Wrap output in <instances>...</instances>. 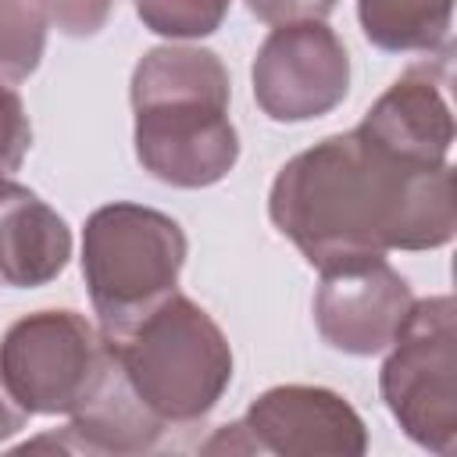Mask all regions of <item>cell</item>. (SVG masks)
I'll return each instance as SVG.
<instances>
[{
	"mask_svg": "<svg viewBox=\"0 0 457 457\" xmlns=\"http://www.w3.org/2000/svg\"><path fill=\"white\" fill-rule=\"evenodd\" d=\"M271 221L318 271L382 257L389 246H443L457 221L453 168L407 164L357 129L328 136L278 171Z\"/></svg>",
	"mask_w": 457,
	"mask_h": 457,
	"instance_id": "1",
	"label": "cell"
},
{
	"mask_svg": "<svg viewBox=\"0 0 457 457\" xmlns=\"http://www.w3.org/2000/svg\"><path fill=\"white\" fill-rule=\"evenodd\" d=\"M139 164L171 186H211L239 154L228 75L211 50L161 46L132 75Z\"/></svg>",
	"mask_w": 457,
	"mask_h": 457,
	"instance_id": "2",
	"label": "cell"
},
{
	"mask_svg": "<svg viewBox=\"0 0 457 457\" xmlns=\"http://www.w3.org/2000/svg\"><path fill=\"white\" fill-rule=\"evenodd\" d=\"M132 393L161 418L204 414L232 375L228 343L186 296H164L125 332L107 336Z\"/></svg>",
	"mask_w": 457,
	"mask_h": 457,
	"instance_id": "3",
	"label": "cell"
},
{
	"mask_svg": "<svg viewBox=\"0 0 457 457\" xmlns=\"http://www.w3.org/2000/svg\"><path fill=\"white\" fill-rule=\"evenodd\" d=\"M182 257L186 236L168 214L136 204L100 207L86 221L82 271L104 332H125L171 296Z\"/></svg>",
	"mask_w": 457,
	"mask_h": 457,
	"instance_id": "4",
	"label": "cell"
},
{
	"mask_svg": "<svg viewBox=\"0 0 457 457\" xmlns=\"http://www.w3.org/2000/svg\"><path fill=\"white\" fill-rule=\"evenodd\" d=\"M107 364V339L75 311L21 318L0 346V378L21 411H75Z\"/></svg>",
	"mask_w": 457,
	"mask_h": 457,
	"instance_id": "5",
	"label": "cell"
},
{
	"mask_svg": "<svg viewBox=\"0 0 457 457\" xmlns=\"http://www.w3.org/2000/svg\"><path fill=\"white\" fill-rule=\"evenodd\" d=\"M393 343L382 368L386 400L421 443H432V428H453V300L411 303Z\"/></svg>",
	"mask_w": 457,
	"mask_h": 457,
	"instance_id": "6",
	"label": "cell"
},
{
	"mask_svg": "<svg viewBox=\"0 0 457 457\" xmlns=\"http://www.w3.org/2000/svg\"><path fill=\"white\" fill-rule=\"evenodd\" d=\"M346 46L321 21L278 25L253 61V96L275 121H307L346 96Z\"/></svg>",
	"mask_w": 457,
	"mask_h": 457,
	"instance_id": "7",
	"label": "cell"
},
{
	"mask_svg": "<svg viewBox=\"0 0 457 457\" xmlns=\"http://www.w3.org/2000/svg\"><path fill=\"white\" fill-rule=\"evenodd\" d=\"M321 275L325 278L314 314L321 336L332 346L346 353H375L393 343L411 311V289L382 257H368Z\"/></svg>",
	"mask_w": 457,
	"mask_h": 457,
	"instance_id": "8",
	"label": "cell"
},
{
	"mask_svg": "<svg viewBox=\"0 0 457 457\" xmlns=\"http://www.w3.org/2000/svg\"><path fill=\"white\" fill-rule=\"evenodd\" d=\"M357 132L407 164L439 168L453 143V118L439 82L428 71H407L378 96Z\"/></svg>",
	"mask_w": 457,
	"mask_h": 457,
	"instance_id": "9",
	"label": "cell"
},
{
	"mask_svg": "<svg viewBox=\"0 0 457 457\" xmlns=\"http://www.w3.org/2000/svg\"><path fill=\"white\" fill-rule=\"evenodd\" d=\"M71 253L68 225L25 186L0 179V286H43Z\"/></svg>",
	"mask_w": 457,
	"mask_h": 457,
	"instance_id": "10",
	"label": "cell"
},
{
	"mask_svg": "<svg viewBox=\"0 0 457 457\" xmlns=\"http://www.w3.org/2000/svg\"><path fill=\"white\" fill-rule=\"evenodd\" d=\"M453 0H357L364 36L382 50H432L446 43Z\"/></svg>",
	"mask_w": 457,
	"mask_h": 457,
	"instance_id": "11",
	"label": "cell"
},
{
	"mask_svg": "<svg viewBox=\"0 0 457 457\" xmlns=\"http://www.w3.org/2000/svg\"><path fill=\"white\" fill-rule=\"evenodd\" d=\"M43 54V11L36 0H0V79H25Z\"/></svg>",
	"mask_w": 457,
	"mask_h": 457,
	"instance_id": "12",
	"label": "cell"
},
{
	"mask_svg": "<svg viewBox=\"0 0 457 457\" xmlns=\"http://www.w3.org/2000/svg\"><path fill=\"white\" fill-rule=\"evenodd\" d=\"M136 11L161 36H207L221 25L228 0H136Z\"/></svg>",
	"mask_w": 457,
	"mask_h": 457,
	"instance_id": "13",
	"label": "cell"
},
{
	"mask_svg": "<svg viewBox=\"0 0 457 457\" xmlns=\"http://www.w3.org/2000/svg\"><path fill=\"white\" fill-rule=\"evenodd\" d=\"M29 150V121L18 93L0 86V171L18 168L21 154Z\"/></svg>",
	"mask_w": 457,
	"mask_h": 457,
	"instance_id": "14",
	"label": "cell"
},
{
	"mask_svg": "<svg viewBox=\"0 0 457 457\" xmlns=\"http://www.w3.org/2000/svg\"><path fill=\"white\" fill-rule=\"evenodd\" d=\"M36 4L43 14H50L71 36L96 32L111 11V0H36Z\"/></svg>",
	"mask_w": 457,
	"mask_h": 457,
	"instance_id": "15",
	"label": "cell"
},
{
	"mask_svg": "<svg viewBox=\"0 0 457 457\" xmlns=\"http://www.w3.org/2000/svg\"><path fill=\"white\" fill-rule=\"evenodd\" d=\"M246 7L268 25H289L325 18L336 7V0H246Z\"/></svg>",
	"mask_w": 457,
	"mask_h": 457,
	"instance_id": "16",
	"label": "cell"
},
{
	"mask_svg": "<svg viewBox=\"0 0 457 457\" xmlns=\"http://www.w3.org/2000/svg\"><path fill=\"white\" fill-rule=\"evenodd\" d=\"M21 421H25V411H14V396L7 393V386H4V378H0V436L14 432Z\"/></svg>",
	"mask_w": 457,
	"mask_h": 457,
	"instance_id": "17",
	"label": "cell"
}]
</instances>
